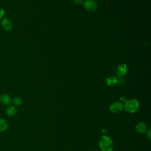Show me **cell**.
<instances>
[{
  "label": "cell",
  "instance_id": "15",
  "mask_svg": "<svg viewBox=\"0 0 151 151\" xmlns=\"http://www.w3.org/2000/svg\"><path fill=\"white\" fill-rule=\"evenodd\" d=\"M147 138H148L149 140H150V139H151V135H150V129H149V130L147 131Z\"/></svg>",
  "mask_w": 151,
  "mask_h": 151
},
{
  "label": "cell",
  "instance_id": "3",
  "mask_svg": "<svg viewBox=\"0 0 151 151\" xmlns=\"http://www.w3.org/2000/svg\"><path fill=\"white\" fill-rule=\"evenodd\" d=\"M127 71V66L125 63L120 64L116 70V74L118 77H122L124 76Z\"/></svg>",
  "mask_w": 151,
  "mask_h": 151
},
{
  "label": "cell",
  "instance_id": "10",
  "mask_svg": "<svg viewBox=\"0 0 151 151\" xmlns=\"http://www.w3.org/2000/svg\"><path fill=\"white\" fill-rule=\"evenodd\" d=\"M6 113L8 116L13 117L16 115V114L17 113V110L15 107H14L13 106H9V107H8L6 108Z\"/></svg>",
  "mask_w": 151,
  "mask_h": 151
},
{
  "label": "cell",
  "instance_id": "13",
  "mask_svg": "<svg viewBox=\"0 0 151 151\" xmlns=\"http://www.w3.org/2000/svg\"><path fill=\"white\" fill-rule=\"evenodd\" d=\"M73 1L75 4L78 5H80L84 2V0H73Z\"/></svg>",
  "mask_w": 151,
  "mask_h": 151
},
{
  "label": "cell",
  "instance_id": "16",
  "mask_svg": "<svg viewBox=\"0 0 151 151\" xmlns=\"http://www.w3.org/2000/svg\"><path fill=\"white\" fill-rule=\"evenodd\" d=\"M120 100H122V101H124V102H126L127 100H126V97H124V96H122L121 97V98H120Z\"/></svg>",
  "mask_w": 151,
  "mask_h": 151
},
{
  "label": "cell",
  "instance_id": "17",
  "mask_svg": "<svg viewBox=\"0 0 151 151\" xmlns=\"http://www.w3.org/2000/svg\"><path fill=\"white\" fill-rule=\"evenodd\" d=\"M94 151H99V150H94Z\"/></svg>",
  "mask_w": 151,
  "mask_h": 151
},
{
  "label": "cell",
  "instance_id": "1",
  "mask_svg": "<svg viewBox=\"0 0 151 151\" xmlns=\"http://www.w3.org/2000/svg\"><path fill=\"white\" fill-rule=\"evenodd\" d=\"M99 146L102 151H111L113 149V143L110 138L106 136L101 137L99 140Z\"/></svg>",
  "mask_w": 151,
  "mask_h": 151
},
{
  "label": "cell",
  "instance_id": "6",
  "mask_svg": "<svg viewBox=\"0 0 151 151\" xmlns=\"http://www.w3.org/2000/svg\"><path fill=\"white\" fill-rule=\"evenodd\" d=\"M1 25H2V27H3V28L4 29L9 30L12 28V22L9 19H8L7 18H4L2 20Z\"/></svg>",
  "mask_w": 151,
  "mask_h": 151
},
{
  "label": "cell",
  "instance_id": "5",
  "mask_svg": "<svg viewBox=\"0 0 151 151\" xmlns=\"http://www.w3.org/2000/svg\"><path fill=\"white\" fill-rule=\"evenodd\" d=\"M123 105L122 103L119 101H114L112 103L109 107V109L110 111L114 113H117L123 110Z\"/></svg>",
  "mask_w": 151,
  "mask_h": 151
},
{
  "label": "cell",
  "instance_id": "7",
  "mask_svg": "<svg viewBox=\"0 0 151 151\" xmlns=\"http://www.w3.org/2000/svg\"><path fill=\"white\" fill-rule=\"evenodd\" d=\"M0 103L3 105H8L11 103V97L7 94H3L0 96Z\"/></svg>",
  "mask_w": 151,
  "mask_h": 151
},
{
  "label": "cell",
  "instance_id": "11",
  "mask_svg": "<svg viewBox=\"0 0 151 151\" xmlns=\"http://www.w3.org/2000/svg\"><path fill=\"white\" fill-rule=\"evenodd\" d=\"M8 127L7 122L2 119H0V132L4 131Z\"/></svg>",
  "mask_w": 151,
  "mask_h": 151
},
{
  "label": "cell",
  "instance_id": "2",
  "mask_svg": "<svg viewBox=\"0 0 151 151\" xmlns=\"http://www.w3.org/2000/svg\"><path fill=\"white\" fill-rule=\"evenodd\" d=\"M125 103V110L129 113L135 112L136 111H137L139 106V102L136 99H134L127 100Z\"/></svg>",
  "mask_w": 151,
  "mask_h": 151
},
{
  "label": "cell",
  "instance_id": "9",
  "mask_svg": "<svg viewBox=\"0 0 151 151\" xmlns=\"http://www.w3.org/2000/svg\"><path fill=\"white\" fill-rule=\"evenodd\" d=\"M118 83V80L116 77L114 76H110L106 78V84L109 86H115Z\"/></svg>",
  "mask_w": 151,
  "mask_h": 151
},
{
  "label": "cell",
  "instance_id": "14",
  "mask_svg": "<svg viewBox=\"0 0 151 151\" xmlns=\"http://www.w3.org/2000/svg\"><path fill=\"white\" fill-rule=\"evenodd\" d=\"M4 9L1 7H0V18L4 15Z\"/></svg>",
  "mask_w": 151,
  "mask_h": 151
},
{
  "label": "cell",
  "instance_id": "4",
  "mask_svg": "<svg viewBox=\"0 0 151 151\" xmlns=\"http://www.w3.org/2000/svg\"><path fill=\"white\" fill-rule=\"evenodd\" d=\"M83 4L84 8L88 11H94L97 8V4L94 0H86Z\"/></svg>",
  "mask_w": 151,
  "mask_h": 151
},
{
  "label": "cell",
  "instance_id": "12",
  "mask_svg": "<svg viewBox=\"0 0 151 151\" xmlns=\"http://www.w3.org/2000/svg\"><path fill=\"white\" fill-rule=\"evenodd\" d=\"M12 101H13V103L14 104V105L17 106H20L22 104V99L20 97H15L13 99Z\"/></svg>",
  "mask_w": 151,
  "mask_h": 151
},
{
  "label": "cell",
  "instance_id": "8",
  "mask_svg": "<svg viewBox=\"0 0 151 151\" xmlns=\"http://www.w3.org/2000/svg\"><path fill=\"white\" fill-rule=\"evenodd\" d=\"M136 130L139 133H144L147 130V125L143 122H139L136 126Z\"/></svg>",
  "mask_w": 151,
  "mask_h": 151
}]
</instances>
